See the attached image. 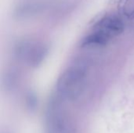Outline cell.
Here are the masks:
<instances>
[{"label": "cell", "mask_w": 134, "mask_h": 133, "mask_svg": "<svg viewBox=\"0 0 134 133\" xmlns=\"http://www.w3.org/2000/svg\"><path fill=\"white\" fill-rule=\"evenodd\" d=\"M109 38H108L106 36L103 35L102 34L94 31L93 34H89L86 36L82 42V46H93V45H98V46H104L107 45L108 42Z\"/></svg>", "instance_id": "5"}, {"label": "cell", "mask_w": 134, "mask_h": 133, "mask_svg": "<svg viewBox=\"0 0 134 133\" xmlns=\"http://www.w3.org/2000/svg\"><path fill=\"white\" fill-rule=\"evenodd\" d=\"M123 0H109V2L111 5H119Z\"/></svg>", "instance_id": "7"}, {"label": "cell", "mask_w": 134, "mask_h": 133, "mask_svg": "<svg viewBox=\"0 0 134 133\" xmlns=\"http://www.w3.org/2000/svg\"><path fill=\"white\" fill-rule=\"evenodd\" d=\"M124 31L122 20L116 16H105L100 18L94 25V31L99 32L108 38L118 36Z\"/></svg>", "instance_id": "3"}, {"label": "cell", "mask_w": 134, "mask_h": 133, "mask_svg": "<svg viewBox=\"0 0 134 133\" xmlns=\"http://www.w3.org/2000/svg\"><path fill=\"white\" fill-rule=\"evenodd\" d=\"M84 83V73L82 69L75 67L68 71L61 78L59 89L64 96L74 98L79 96Z\"/></svg>", "instance_id": "1"}, {"label": "cell", "mask_w": 134, "mask_h": 133, "mask_svg": "<svg viewBox=\"0 0 134 133\" xmlns=\"http://www.w3.org/2000/svg\"><path fill=\"white\" fill-rule=\"evenodd\" d=\"M46 9V4L42 2H27L18 5L13 16L18 20H26L38 16Z\"/></svg>", "instance_id": "4"}, {"label": "cell", "mask_w": 134, "mask_h": 133, "mask_svg": "<svg viewBox=\"0 0 134 133\" xmlns=\"http://www.w3.org/2000/svg\"><path fill=\"white\" fill-rule=\"evenodd\" d=\"M118 6L122 14L130 19L134 18V0H123Z\"/></svg>", "instance_id": "6"}, {"label": "cell", "mask_w": 134, "mask_h": 133, "mask_svg": "<svg viewBox=\"0 0 134 133\" xmlns=\"http://www.w3.org/2000/svg\"><path fill=\"white\" fill-rule=\"evenodd\" d=\"M46 46L31 40H24L16 45L18 56L30 63H38L45 56Z\"/></svg>", "instance_id": "2"}]
</instances>
